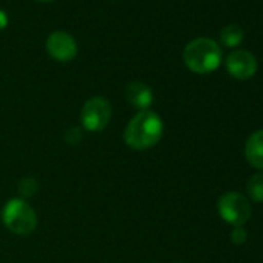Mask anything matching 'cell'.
<instances>
[{"mask_svg":"<svg viewBox=\"0 0 263 263\" xmlns=\"http://www.w3.org/2000/svg\"><path fill=\"white\" fill-rule=\"evenodd\" d=\"M248 238V232L243 226H235L231 232V241L235 245H243Z\"/></svg>","mask_w":263,"mask_h":263,"instance_id":"12","label":"cell"},{"mask_svg":"<svg viewBox=\"0 0 263 263\" xmlns=\"http://www.w3.org/2000/svg\"><path fill=\"white\" fill-rule=\"evenodd\" d=\"M2 220L5 226L17 235L31 234L36 229V223H37L36 214L31 209V206L21 198L10 200L5 204L2 212Z\"/></svg>","mask_w":263,"mask_h":263,"instance_id":"3","label":"cell"},{"mask_svg":"<svg viewBox=\"0 0 263 263\" xmlns=\"http://www.w3.org/2000/svg\"><path fill=\"white\" fill-rule=\"evenodd\" d=\"M163 137L161 118L149 110L140 111L125 128L124 140L135 151H146L154 147Z\"/></svg>","mask_w":263,"mask_h":263,"instance_id":"1","label":"cell"},{"mask_svg":"<svg viewBox=\"0 0 263 263\" xmlns=\"http://www.w3.org/2000/svg\"><path fill=\"white\" fill-rule=\"evenodd\" d=\"M7 24H8V17H7V14H5L2 10H0V30L5 28Z\"/></svg>","mask_w":263,"mask_h":263,"instance_id":"13","label":"cell"},{"mask_svg":"<svg viewBox=\"0 0 263 263\" xmlns=\"http://www.w3.org/2000/svg\"><path fill=\"white\" fill-rule=\"evenodd\" d=\"M110 118H111V107L105 98L101 96L91 98L82 107L81 121L82 125L90 132H99L105 128Z\"/></svg>","mask_w":263,"mask_h":263,"instance_id":"5","label":"cell"},{"mask_svg":"<svg viewBox=\"0 0 263 263\" xmlns=\"http://www.w3.org/2000/svg\"><path fill=\"white\" fill-rule=\"evenodd\" d=\"M226 70L235 79H249L257 71V59L246 50H235L226 58Z\"/></svg>","mask_w":263,"mask_h":263,"instance_id":"6","label":"cell"},{"mask_svg":"<svg viewBox=\"0 0 263 263\" xmlns=\"http://www.w3.org/2000/svg\"><path fill=\"white\" fill-rule=\"evenodd\" d=\"M245 155L248 163L255 167L263 171V130H257L248 138L246 147H245Z\"/></svg>","mask_w":263,"mask_h":263,"instance_id":"9","label":"cell"},{"mask_svg":"<svg viewBox=\"0 0 263 263\" xmlns=\"http://www.w3.org/2000/svg\"><path fill=\"white\" fill-rule=\"evenodd\" d=\"M183 58L189 70L198 74H206L214 71L220 65L221 50L215 41L208 37H198L186 45Z\"/></svg>","mask_w":263,"mask_h":263,"instance_id":"2","label":"cell"},{"mask_svg":"<svg viewBox=\"0 0 263 263\" xmlns=\"http://www.w3.org/2000/svg\"><path fill=\"white\" fill-rule=\"evenodd\" d=\"M125 96L132 105L138 108H147L154 101V93L151 87H147L144 82H130L125 88Z\"/></svg>","mask_w":263,"mask_h":263,"instance_id":"8","label":"cell"},{"mask_svg":"<svg viewBox=\"0 0 263 263\" xmlns=\"http://www.w3.org/2000/svg\"><path fill=\"white\" fill-rule=\"evenodd\" d=\"M246 191L251 200H254L255 203H263V172L255 174L249 178Z\"/></svg>","mask_w":263,"mask_h":263,"instance_id":"11","label":"cell"},{"mask_svg":"<svg viewBox=\"0 0 263 263\" xmlns=\"http://www.w3.org/2000/svg\"><path fill=\"white\" fill-rule=\"evenodd\" d=\"M220 41L224 47H237L243 41V30L235 24L226 25L220 33Z\"/></svg>","mask_w":263,"mask_h":263,"instance_id":"10","label":"cell"},{"mask_svg":"<svg viewBox=\"0 0 263 263\" xmlns=\"http://www.w3.org/2000/svg\"><path fill=\"white\" fill-rule=\"evenodd\" d=\"M47 50L51 58L61 62L71 61L78 53L76 41L64 31H56L47 39Z\"/></svg>","mask_w":263,"mask_h":263,"instance_id":"7","label":"cell"},{"mask_svg":"<svg viewBox=\"0 0 263 263\" xmlns=\"http://www.w3.org/2000/svg\"><path fill=\"white\" fill-rule=\"evenodd\" d=\"M39 2H51V0H39Z\"/></svg>","mask_w":263,"mask_h":263,"instance_id":"14","label":"cell"},{"mask_svg":"<svg viewBox=\"0 0 263 263\" xmlns=\"http://www.w3.org/2000/svg\"><path fill=\"white\" fill-rule=\"evenodd\" d=\"M217 208L220 217L234 228L243 226L251 217V204L238 192H228L221 195L217 203Z\"/></svg>","mask_w":263,"mask_h":263,"instance_id":"4","label":"cell"}]
</instances>
